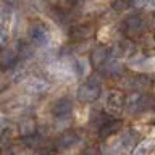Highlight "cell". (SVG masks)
<instances>
[{"instance_id":"18","label":"cell","mask_w":155,"mask_h":155,"mask_svg":"<svg viewBox=\"0 0 155 155\" xmlns=\"http://www.w3.org/2000/svg\"><path fill=\"white\" fill-rule=\"evenodd\" d=\"M133 3H134V0H115L113 2V10H116V12H123V10H126Z\"/></svg>"},{"instance_id":"4","label":"cell","mask_w":155,"mask_h":155,"mask_svg":"<svg viewBox=\"0 0 155 155\" xmlns=\"http://www.w3.org/2000/svg\"><path fill=\"white\" fill-rule=\"evenodd\" d=\"M29 39H31L32 44L36 45H44V44L48 42V29L45 24L42 23H34L31 28H29Z\"/></svg>"},{"instance_id":"3","label":"cell","mask_w":155,"mask_h":155,"mask_svg":"<svg viewBox=\"0 0 155 155\" xmlns=\"http://www.w3.org/2000/svg\"><path fill=\"white\" fill-rule=\"evenodd\" d=\"M145 19L140 16L139 13H133L129 16H126L121 23V29L124 31L126 36H137V34L144 32L145 29Z\"/></svg>"},{"instance_id":"7","label":"cell","mask_w":155,"mask_h":155,"mask_svg":"<svg viewBox=\"0 0 155 155\" xmlns=\"http://www.w3.org/2000/svg\"><path fill=\"white\" fill-rule=\"evenodd\" d=\"M121 126H123V121H121V120L108 118V120H107L105 123L99 128V137H100V139L110 137V136H113V134L118 133V131L121 129Z\"/></svg>"},{"instance_id":"12","label":"cell","mask_w":155,"mask_h":155,"mask_svg":"<svg viewBox=\"0 0 155 155\" xmlns=\"http://www.w3.org/2000/svg\"><path fill=\"white\" fill-rule=\"evenodd\" d=\"M18 58H19V52H18V48H16V50L7 48V50L0 52V68H3V70L13 68L15 65H16Z\"/></svg>"},{"instance_id":"23","label":"cell","mask_w":155,"mask_h":155,"mask_svg":"<svg viewBox=\"0 0 155 155\" xmlns=\"http://www.w3.org/2000/svg\"><path fill=\"white\" fill-rule=\"evenodd\" d=\"M150 24H152V28H155V13H153V16H152V19H150Z\"/></svg>"},{"instance_id":"24","label":"cell","mask_w":155,"mask_h":155,"mask_svg":"<svg viewBox=\"0 0 155 155\" xmlns=\"http://www.w3.org/2000/svg\"><path fill=\"white\" fill-rule=\"evenodd\" d=\"M2 131H3V120L0 118V133H2Z\"/></svg>"},{"instance_id":"8","label":"cell","mask_w":155,"mask_h":155,"mask_svg":"<svg viewBox=\"0 0 155 155\" xmlns=\"http://www.w3.org/2000/svg\"><path fill=\"white\" fill-rule=\"evenodd\" d=\"M78 142H79V134L78 133H73V131H70V133H65L61 134L60 137L57 139V149L58 150H66V149H71L73 145H76Z\"/></svg>"},{"instance_id":"11","label":"cell","mask_w":155,"mask_h":155,"mask_svg":"<svg viewBox=\"0 0 155 155\" xmlns=\"http://www.w3.org/2000/svg\"><path fill=\"white\" fill-rule=\"evenodd\" d=\"M100 71L108 78H118V76L123 74V66L120 65V61H116L110 57L108 60L100 66Z\"/></svg>"},{"instance_id":"17","label":"cell","mask_w":155,"mask_h":155,"mask_svg":"<svg viewBox=\"0 0 155 155\" xmlns=\"http://www.w3.org/2000/svg\"><path fill=\"white\" fill-rule=\"evenodd\" d=\"M18 52H19V58L34 57V48H32V45H29V44H21V45L18 47Z\"/></svg>"},{"instance_id":"5","label":"cell","mask_w":155,"mask_h":155,"mask_svg":"<svg viewBox=\"0 0 155 155\" xmlns=\"http://www.w3.org/2000/svg\"><path fill=\"white\" fill-rule=\"evenodd\" d=\"M124 104H126V97L121 92H111L108 99H107L105 108L110 115H118L124 108Z\"/></svg>"},{"instance_id":"22","label":"cell","mask_w":155,"mask_h":155,"mask_svg":"<svg viewBox=\"0 0 155 155\" xmlns=\"http://www.w3.org/2000/svg\"><path fill=\"white\" fill-rule=\"evenodd\" d=\"M8 13H10V8L5 7V5H0V24L8 18Z\"/></svg>"},{"instance_id":"21","label":"cell","mask_w":155,"mask_h":155,"mask_svg":"<svg viewBox=\"0 0 155 155\" xmlns=\"http://www.w3.org/2000/svg\"><path fill=\"white\" fill-rule=\"evenodd\" d=\"M134 5H139V7H142V8L152 10L155 7V0H134Z\"/></svg>"},{"instance_id":"15","label":"cell","mask_w":155,"mask_h":155,"mask_svg":"<svg viewBox=\"0 0 155 155\" xmlns=\"http://www.w3.org/2000/svg\"><path fill=\"white\" fill-rule=\"evenodd\" d=\"M37 126L34 123V120H23L21 123H19V134L23 136V137H28V136H32L37 133Z\"/></svg>"},{"instance_id":"20","label":"cell","mask_w":155,"mask_h":155,"mask_svg":"<svg viewBox=\"0 0 155 155\" xmlns=\"http://www.w3.org/2000/svg\"><path fill=\"white\" fill-rule=\"evenodd\" d=\"M8 41H10V34H8V31L2 26V24H0V47L7 45Z\"/></svg>"},{"instance_id":"13","label":"cell","mask_w":155,"mask_h":155,"mask_svg":"<svg viewBox=\"0 0 155 155\" xmlns=\"http://www.w3.org/2000/svg\"><path fill=\"white\" fill-rule=\"evenodd\" d=\"M92 36V26L89 24H78V26H73L70 31V37L73 41H86Z\"/></svg>"},{"instance_id":"19","label":"cell","mask_w":155,"mask_h":155,"mask_svg":"<svg viewBox=\"0 0 155 155\" xmlns=\"http://www.w3.org/2000/svg\"><path fill=\"white\" fill-rule=\"evenodd\" d=\"M74 70H76V74H78V78L84 76V74H86V71H87L86 61H84V60H76V63H74Z\"/></svg>"},{"instance_id":"16","label":"cell","mask_w":155,"mask_h":155,"mask_svg":"<svg viewBox=\"0 0 155 155\" xmlns=\"http://www.w3.org/2000/svg\"><path fill=\"white\" fill-rule=\"evenodd\" d=\"M115 48H118L120 55H131V53H134L136 45H134V42L131 41V39H123L121 42H118V45H116Z\"/></svg>"},{"instance_id":"1","label":"cell","mask_w":155,"mask_h":155,"mask_svg":"<svg viewBox=\"0 0 155 155\" xmlns=\"http://www.w3.org/2000/svg\"><path fill=\"white\" fill-rule=\"evenodd\" d=\"M102 92V81L99 76H91L84 84L78 87L76 97L81 102H94Z\"/></svg>"},{"instance_id":"2","label":"cell","mask_w":155,"mask_h":155,"mask_svg":"<svg viewBox=\"0 0 155 155\" xmlns=\"http://www.w3.org/2000/svg\"><path fill=\"white\" fill-rule=\"evenodd\" d=\"M149 105H150V99L145 94H142L140 91H137V92L126 97L124 108H126V111L134 115V113H140V111L147 110Z\"/></svg>"},{"instance_id":"9","label":"cell","mask_w":155,"mask_h":155,"mask_svg":"<svg viewBox=\"0 0 155 155\" xmlns=\"http://www.w3.org/2000/svg\"><path fill=\"white\" fill-rule=\"evenodd\" d=\"M108 58H110L108 48H107V47H95L94 50L91 52L89 61H91V65L94 66V68H100L107 60H108Z\"/></svg>"},{"instance_id":"6","label":"cell","mask_w":155,"mask_h":155,"mask_svg":"<svg viewBox=\"0 0 155 155\" xmlns=\"http://www.w3.org/2000/svg\"><path fill=\"white\" fill-rule=\"evenodd\" d=\"M71 113H73V102L66 97L58 99L52 107V115L55 118H68Z\"/></svg>"},{"instance_id":"25","label":"cell","mask_w":155,"mask_h":155,"mask_svg":"<svg viewBox=\"0 0 155 155\" xmlns=\"http://www.w3.org/2000/svg\"><path fill=\"white\" fill-rule=\"evenodd\" d=\"M153 37H155V36H153Z\"/></svg>"},{"instance_id":"10","label":"cell","mask_w":155,"mask_h":155,"mask_svg":"<svg viewBox=\"0 0 155 155\" xmlns=\"http://www.w3.org/2000/svg\"><path fill=\"white\" fill-rule=\"evenodd\" d=\"M26 87L29 92H32V94H45V92L50 89V84H48V81L42 79V78H29L28 82H26Z\"/></svg>"},{"instance_id":"14","label":"cell","mask_w":155,"mask_h":155,"mask_svg":"<svg viewBox=\"0 0 155 155\" xmlns=\"http://www.w3.org/2000/svg\"><path fill=\"white\" fill-rule=\"evenodd\" d=\"M137 133L133 129H129V131H124L123 134L120 136V145H121V149L123 150H131L134 147L136 144H137Z\"/></svg>"}]
</instances>
